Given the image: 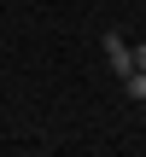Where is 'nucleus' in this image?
Segmentation results:
<instances>
[{"instance_id":"nucleus-1","label":"nucleus","mask_w":146,"mask_h":157,"mask_svg":"<svg viewBox=\"0 0 146 157\" xmlns=\"http://www.w3.org/2000/svg\"><path fill=\"white\" fill-rule=\"evenodd\" d=\"M105 64H111V76H129L135 70V47L123 35H105Z\"/></svg>"},{"instance_id":"nucleus-2","label":"nucleus","mask_w":146,"mask_h":157,"mask_svg":"<svg viewBox=\"0 0 146 157\" xmlns=\"http://www.w3.org/2000/svg\"><path fill=\"white\" fill-rule=\"evenodd\" d=\"M123 93H129V99H146V70H129V76H123Z\"/></svg>"},{"instance_id":"nucleus-3","label":"nucleus","mask_w":146,"mask_h":157,"mask_svg":"<svg viewBox=\"0 0 146 157\" xmlns=\"http://www.w3.org/2000/svg\"><path fill=\"white\" fill-rule=\"evenodd\" d=\"M135 70H146V41H135Z\"/></svg>"}]
</instances>
